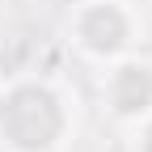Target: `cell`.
Instances as JSON below:
<instances>
[{"instance_id":"1","label":"cell","mask_w":152,"mask_h":152,"mask_svg":"<svg viewBox=\"0 0 152 152\" xmlns=\"http://www.w3.org/2000/svg\"><path fill=\"white\" fill-rule=\"evenodd\" d=\"M80 131L72 85L47 72H13L0 80V152H68Z\"/></svg>"},{"instance_id":"2","label":"cell","mask_w":152,"mask_h":152,"mask_svg":"<svg viewBox=\"0 0 152 152\" xmlns=\"http://www.w3.org/2000/svg\"><path fill=\"white\" fill-rule=\"evenodd\" d=\"M64 42L80 64L106 68L123 55L140 51L144 17L135 0H76L64 13Z\"/></svg>"},{"instance_id":"3","label":"cell","mask_w":152,"mask_h":152,"mask_svg":"<svg viewBox=\"0 0 152 152\" xmlns=\"http://www.w3.org/2000/svg\"><path fill=\"white\" fill-rule=\"evenodd\" d=\"M97 102H102V114L114 123V127H131L135 118L152 110V55L144 51H131L123 59H114L106 68H97Z\"/></svg>"},{"instance_id":"4","label":"cell","mask_w":152,"mask_h":152,"mask_svg":"<svg viewBox=\"0 0 152 152\" xmlns=\"http://www.w3.org/2000/svg\"><path fill=\"white\" fill-rule=\"evenodd\" d=\"M123 152H152V110L131 127H123Z\"/></svg>"}]
</instances>
